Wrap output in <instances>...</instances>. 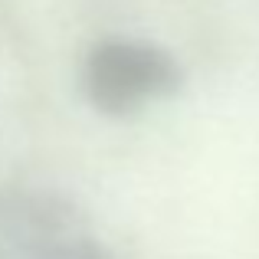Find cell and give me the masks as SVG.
Returning a JSON list of instances; mask_svg holds the SVG:
<instances>
[{
	"instance_id": "3",
	"label": "cell",
	"mask_w": 259,
	"mask_h": 259,
	"mask_svg": "<svg viewBox=\"0 0 259 259\" xmlns=\"http://www.w3.org/2000/svg\"><path fill=\"white\" fill-rule=\"evenodd\" d=\"M82 259H105V256H102V249H92V253L82 256Z\"/></svg>"
},
{
	"instance_id": "1",
	"label": "cell",
	"mask_w": 259,
	"mask_h": 259,
	"mask_svg": "<svg viewBox=\"0 0 259 259\" xmlns=\"http://www.w3.org/2000/svg\"><path fill=\"white\" fill-rule=\"evenodd\" d=\"M184 85V69L167 50L141 39L108 36L85 53L82 92L102 115L125 118Z\"/></svg>"
},
{
	"instance_id": "2",
	"label": "cell",
	"mask_w": 259,
	"mask_h": 259,
	"mask_svg": "<svg viewBox=\"0 0 259 259\" xmlns=\"http://www.w3.org/2000/svg\"><path fill=\"white\" fill-rule=\"evenodd\" d=\"M99 249L76 207L53 194H13L0 203V259H82Z\"/></svg>"
}]
</instances>
